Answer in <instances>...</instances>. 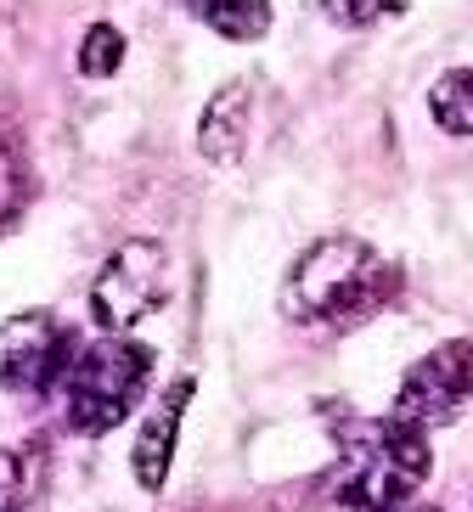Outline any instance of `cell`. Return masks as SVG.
<instances>
[{
	"instance_id": "cell-4",
	"label": "cell",
	"mask_w": 473,
	"mask_h": 512,
	"mask_svg": "<svg viewBox=\"0 0 473 512\" xmlns=\"http://www.w3.org/2000/svg\"><path fill=\"white\" fill-rule=\"evenodd\" d=\"M164 293H169V254L153 237H130V242H119V248L107 254V265L96 271L91 316L102 332L124 338L136 321H147L158 304H164Z\"/></svg>"
},
{
	"instance_id": "cell-16",
	"label": "cell",
	"mask_w": 473,
	"mask_h": 512,
	"mask_svg": "<svg viewBox=\"0 0 473 512\" xmlns=\"http://www.w3.org/2000/svg\"><path fill=\"white\" fill-rule=\"evenodd\" d=\"M181 6H192V12H198V0H181Z\"/></svg>"
},
{
	"instance_id": "cell-1",
	"label": "cell",
	"mask_w": 473,
	"mask_h": 512,
	"mask_svg": "<svg viewBox=\"0 0 473 512\" xmlns=\"http://www.w3.org/2000/svg\"><path fill=\"white\" fill-rule=\"evenodd\" d=\"M400 293V265L378 259L361 237H321L282 276V316L305 327H361Z\"/></svg>"
},
{
	"instance_id": "cell-10",
	"label": "cell",
	"mask_w": 473,
	"mask_h": 512,
	"mask_svg": "<svg viewBox=\"0 0 473 512\" xmlns=\"http://www.w3.org/2000/svg\"><path fill=\"white\" fill-rule=\"evenodd\" d=\"M428 113L445 136H473V68H451L428 91Z\"/></svg>"
},
{
	"instance_id": "cell-13",
	"label": "cell",
	"mask_w": 473,
	"mask_h": 512,
	"mask_svg": "<svg viewBox=\"0 0 473 512\" xmlns=\"http://www.w3.org/2000/svg\"><path fill=\"white\" fill-rule=\"evenodd\" d=\"M17 203H23V175H17V158L0 141V226L17 214Z\"/></svg>"
},
{
	"instance_id": "cell-5",
	"label": "cell",
	"mask_w": 473,
	"mask_h": 512,
	"mask_svg": "<svg viewBox=\"0 0 473 512\" xmlns=\"http://www.w3.org/2000/svg\"><path fill=\"white\" fill-rule=\"evenodd\" d=\"M79 338L62 327L51 310H23L0 321V389L40 400V394L68 383V366L79 355Z\"/></svg>"
},
{
	"instance_id": "cell-11",
	"label": "cell",
	"mask_w": 473,
	"mask_h": 512,
	"mask_svg": "<svg viewBox=\"0 0 473 512\" xmlns=\"http://www.w3.org/2000/svg\"><path fill=\"white\" fill-rule=\"evenodd\" d=\"M124 68V34L113 23H91L79 40V74L85 79H113Z\"/></svg>"
},
{
	"instance_id": "cell-2",
	"label": "cell",
	"mask_w": 473,
	"mask_h": 512,
	"mask_svg": "<svg viewBox=\"0 0 473 512\" xmlns=\"http://www.w3.org/2000/svg\"><path fill=\"white\" fill-rule=\"evenodd\" d=\"M153 383V349L130 344V338H102V344H85L68 366V383H62V400H68V422L79 434H107L119 428L136 400Z\"/></svg>"
},
{
	"instance_id": "cell-6",
	"label": "cell",
	"mask_w": 473,
	"mask_h": 512,
	"mask_svg": "<svg viewBox=\"0 0 473 512\" xmlns=\"http://www.w3.org/2000/svg\"><path fill=\"white\" fill-rule=\"evenodd\" d=\"M468 394H473V338H457V344H440L434 355H423L412 372L400 377L389 422L428 434V428L457 417L468 406Z\"/></svg>"
},
{
	"instance_id": "cell-8",
	"label": "cell",
	"mask_w": 473,
	"mask_h": 512,
	"mask_svg": "<svg viewBox=\"0 0 473 512\" xmlns=\"http://www.w3.org/2000/svg\"><path fill=\"white\" fill-rule=\"evenodd\" d=\"M186 400H192V377H181V383H175V389L164 394V406H158L153 417H147V428H141L136 451H130L141 490H158V484L169 479V462H175V439H181Z\"/></svg>"
},
{
	"instance_id": "cell-12",
	"label": "cell",
	"mask_w": 473,
	"mask_h": 512,
	"mask_svg": "<svg viewBox=\"0 0 473 512\" xmlns=\"http://www.w3.org/2000/svg\"><path fill=\"white\" fill-rule=\"evenodd\" d=\"M316 6L333 17L338 29H372V23H389V17H400L412 0H316Z\"/></svg>"
},
{
	"instance_id": "cell-15",
	"label": "cell",
	"mask_w": 473,
	"mask_h": 512,
	"mask_svg": "<svg viewBox=\"0 0 473 512\" xmlns=\"http://www.w3.org/2000/svg\"><path fill=\"white\" fill-rule=\"evenodd\" d=\"M395 512H434V507H395Z\"/></svg>"
},
{
	"instance_id": "cell-7",
	"label": "cell",
	"mask_w": 473,
	"mask_h": 512,
	"mask_svg": "<svg viewBox=\"0 0 473 512\" xmlns=\"http://www.w3.org/2000/svg\"><path fill=\"white\" fill-rule=\"evenodd\" d=\"M248 107H254V91H248L243 79H231L226 91L209 96V107H203V119H198V152L209 158V164L231 169L237 158H243V147H248Z\"/></svg>"
},
{
	"instance_id": "cell-14",
	"label": "cell",
	"mask_w": 473,
	"mask_h": 512,
	"mask_svg": "<svg viewBox=\"0 0 473 512\" xmlns=\"http://www.w3.org/2000/svg\"><path fill=\"white\" fill-rule=\"evenodd\" d=\"M17 501H23V462L0 445V512H17Z\"/></svg>"
},
{
	"instance_id": "cell-9",
	"label": "cell",
	"mask_w": 473,
	"mask_h": 512,
	"mask_svg": "<svg viewBox=\"0 0 473 512\" xmlns=\"http://www.w3.org/2000/svg\"><path fill=\"white\" fill-rule=\"evenodd\" d=\"M198 17L220 40L248 46V40H265V29H271V0H198Z\"/></svg>"
},
{
	"instance_id": "cell-3",
	"label": "cell",
	"mask_w": 473,
	"mask_h": 512,
	"mask_svg": "<svg viewBox=\"0 0 473 512\" xmlns=\"http://www.w3.org/2000/svg\"><path fill=\"white\" fill-rule=\"evenodd\" d=\"M434 451H428V434L417 428H400V422H383L378 434L338 467V490L333 496L355 512H395L412 507V490L428 479Z\"/></svg>"
}]
</instances>
